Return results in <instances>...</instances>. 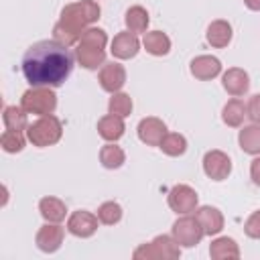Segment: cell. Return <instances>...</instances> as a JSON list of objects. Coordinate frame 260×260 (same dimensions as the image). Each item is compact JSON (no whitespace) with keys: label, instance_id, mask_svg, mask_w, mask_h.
<instances>
[{"label":"cell","instance_id":"3957f363","mask_svg":"<svg viewBox=\"0 0 260 260\" xmlns=\"http://www.w3.org/2000/svg\"><path fill=\"white\" fill-rule=\"evenodd\" d=\"M100 14H102V8L95 0H77V2L63 6L59 20L63 24H67L69 28L83 32L87 26H91L93 22L100 20Z\"/></svg>","mask_w":260,"mask_h":260},{"label":"cell","instance_id":"e575fe53","mask_svg":"<svg viewBox=\"0 0 260 260\" xmlns=\"http://www.w3.org/2000/svg\"><path fill=\"white\" fill-rule=\"evenodd\" d=\"M246 114L254 124H260V93H254L246 104Z\"/></svg>","mask_w":260,"mask_h":260},{"label":"cell","instance_id":"44dd1931","mask_svg":"<svg viewBox=\"0 0 260 260\" xmlns=\"http://www.w3.org/2000/svg\"><path fill=\"white\" fill-rule=\"evenodd\" d=\"M209 256L213 260H236V258H240V246L236 244L234 238L219 236V238L211 240V244H209Z\"/></svg>","mask_w":260,"mask_h":260},{"label":"cell","instance_id":"7c38bea8","mask_svg":"<svg viewBox=\"0 0 260 260\" xmlns=\"http://www.w3.org/2000/svg\"><path fill=\"white\" fill-rule=\"evenodd\" d=\"M140 41L134 32L130 30H122L118 35H114V39L110 41V53L114 59H120V61H126V59H134L140 51Z\"/></svg>","mask_w":260,"mask_h":260},{"label":"cell","instance_id":"d6a6232c","mask_svg":"<svg viewBox=\"0 0 260 260\" xmlns=\"http://www.w3.org/2000/svg\"><path fill=\"white\" fill-rule=\"evenodd\" d=\"M244 232H246L248 238L260 240V209H256V211H252L248 215V219L244 223Z\"/></svg>","mask_w":260,"mask_h":260},{"label":"cell","instance_id":"8992f818","mask_svg":"<svg viewBox=\"0 0 260 260\" xmlns=\"http://www.w3.org/2000/svg\"><path fill=\"white\" fill-rule=\"evenodd\" d=\"M171 236L179 242L181 248H193V246H197V244L201 242V238L205 236V232H203L199 219H197L195 215L187 213V215H181V217L173 223Z\"/></svg>","mask_w":260,"mask_h":260},{"label":"cell","instance_id":"5bb4252c","mask_svg":"<svg viewBox=\"0 0 260 260\" xmlns=\"http://www.w3.org/2000/svg\"><path fill=\"white\" fill-rule=\"evenodd\" d=\"M221 85L232 98H242L250 89V75L242 67H230L221 73Z\"/></svg>","mask_w":260,"mask_h":260},{"label":"cell","instance_id":"d4e9b609","mask_svg":"<svg viewBox=\"0 0 260 260\" xmlns=\"http://www.w3.org/2000/svg\"><path fill=\"white\" fill-rule=\"evenodd\" d=\"M100 162H102L104 169H110V171L120 169L126 162V152L116 142H108L100 148Z\"/></svg>","mask_w":260,"mask_h":260},{"label":"cell","instance_id":"ac0fdd59","mask_svg":"<svg viewBox=\"0 0 260 260\" xmlns=\"http://www.w3.org/2000/svg\"><path fill=\"white\" fill-rule=\"evenodd\" d=\"M124 132H126V124H124V118H120V116L106 114L98 120V134L108 142L120 140L124 136Z\"/></svg>","mask_w":260,"mask_h":260},{"label":"cell","instance_id":"1f68e13d","mask_svg":"<svg viewBox=\"0 0 260 260\" xmlns=\"http://www.w3.org/2000/svg\"><path fill=\"white\" fill-rule=\"evenodd\" d=\"M53 39H55L57 43L65 45V47H73V45H77V41L81 39V32H77V30L69 28L67 24H63L61 20H57L55 26H53Z\"/></svg>","mask_w":260,"mask_h":260},{"label":"cell","instance_id":"83f0119b","mask_svg":"<svg viewBox=\"0 0 260 260\" xmlns=\"http://www.w3.org/2000/svg\"><path fill=\"white\" fill-rule=\"evenodd\" d=\"M26 134L22 130H4L2 136H0V146L4 152L8 154H16V152H22V148L26 146Z\"/></svg>","mask_w":260,"mask_h":260},{"label":"cell","instance_id":"ffe728a7","mask_svg":"<svg viewBox=\"0 0 260 260\" xmlns=\"http://www.w3.org/2000/svg\"><path fill=\"white\" fill-rule=\"evenodd\" d=\"M142 47L152 57H165L171 51V39L162 30H146L142 37Z\"/></svg>","mask_w":260,"mask_h":260},{"label":"cell","instance_id":"8d00e7d4","mask_svg":"<svg viewBox=\"0 0 260 260\" xmlns=\"http://www.w3.org/2000/svg\"><path fill=\"white\" fill-rule=\"evenodd\" d=\"M246 8L248 10H254V12H260V0H244Z\"/></svg>","mask_w":260,"mask_h":260},{"label":"cell","instance_id":"30bf717a","mask_svg":"<svg viewBox=\"0 0 260 260\" xmlns=\"http://www.w3.org/2000/svg\"><path fill=\"white\" fill-rule=\"evenodd\" d=\"M98 81H100L102 89L108 91V93L122 91V87L126 85V67H124L122 63H118V61L104 63V65L100 67Z\"/></svg>","mask_w":260,"mask_h":260},{"label":"cell","instance_id":"6da1fadb","mask_svg":"<svg viewBox=\"0 0 260 260\" xmlns=\"http://www.w3.org/2000/svg\"><path fill=\"white\" fill-rule=\"evenodd\" d=\"M75 65V55L69 47L57 43L55 39H45L32 43L22 57V75L30 85L61 87L71 75Z\"/></svg>","mask_w":260,"mask_h":260},{"label":"cell","instance_id":"f1b7e54d","mask_svg":"<svg viewBox=\"0 0 260 260\" xmlns=\"http://www.w3.org/2000/svg\"><path fill=\"white\" fill-rule=\"evenodd\" d=\"M158 148L167 156H183L187 152V138L179 132H167L162 142L158 144Z\"/></svg>","mask_w":260,"mask_h":260},{"label":"cell","instance_id":"cb8c5ba5","mask_svg":"<svg viewBox=\"0 0 260 260\" xmlns=\"http://www.w3.org/2000/svg\"><path fill=\"white\" fill-rule=\"evenodd\" d=\"M246 116H248V114H246V104H244L240 98L228 100V104H225L223 110H221V120H223V124L230 126V128H242Z\"/></svg>","mask_w":260,"mask_h":260},{"label":"cell","instance_id":"f546056e","mask_svg":"<svg viewBox=\"0 0 260 260\" xmlns=\"http://www.w3.org/2000/svg\"><path fill=\"white\" fill-rule=\"evenodd\" d=\"M132 108H134V102L128 93L124 91H116L112 93L110 102H108V114H114V116H120V118H126L132 114Z\"/></svg>","mask_w":260,"mask_h":260},{"label":"cell","instance_id":"277c9868","mask_svg":"<svg viewBox=\"0 0 260 260\" xmlns=\"http://www.w3.org/2000/svg\"><path fill=\"white\" fill-rule=\"evenodd\" d=\"M61 136H63V124L55 114L39 116L26 128V138L37 148H47V146L57 144L61 140Z\"/></svg>","mask_w":260,"mask_h":260},{"label":"cell","instance_id":"2e32d148","mask_svg":"<svg viewBox=\"0 0 260 260\" xmlns=\"http://www.w3.org/2000/svg\"><path fill=\"white\" fill-rule=\"evenodd\" d=\"M195 217L199 219L205 236H217L223 225H225V219H223V213L213 207V205H199L195 209Z\"/></svg>","mask_w":260,"mask_h":260},{"label":"cell","instance_id":"e0dca14e","mask_svg":"<svg viewBox=\"0 0 260 260\" xmlns=\"http://www.w3.org/2000/svg\"><path fill=\"white\" fill-rule=\"evenodd\" d=\"M232 37H234V28L223 18L211 20L209 26H207V30H205V39H207V43L213 49H225L232 43Z\"/></svg>","mask_w":260,"mask_h":260},{"label":"cell","instance_id":"4316f807","mask_svg":"<svg viewBox=\"0 0 260 260\" xmlns=\"http://www.w3.org/2000/svg\"><path fill=\"white\" fill-rule=\"evenodd\" d=\"M2 122L8 130H22L28 128V114L22 110V106H6L2 112Z\"/></svg>","mask_w":260,"mask_h":260},{"label":"cell","instance_id":"4dcf8cb0","mask_svg":"<svg viewBox=\"0 0 260 260\" xmlns=\"http://www.w3.org/2000/svg\"><path fill=\"white\" fill-rule=\"evenodd\" d=\"M122 205L118 201H104L100 207H98V219L100 223L104 225H116L120 219H122Z\"/></svg>","mask_w":260,"mask_h":260},{"label":"cell","instance_id":"603a6c76","mask_svg":"<svg viewBox=\"0 0 260 260\" xmlns=\"http://www.w3.org/2000/svg\"><path fill=\"white\" fill-rule=\"evenodd\" d=\"M238 144L246 154L258 156L260 154V124H248L242 126L240 134H238Z\"/></svg>","mask_w":260,"mask_h":260},{"label":"cell","instance_id":"d6986e66","mask_svg":"<svg viewBox=\"0 0 260 260\" xmlns=\"http://www.w3.org/2000/svg\"><path fill=\"white\" fill-rule=\"evenodd\" d=\"M39 213L43 215L45 221H51V223H61L65 217H67V205L65 201H61L59 197H53V195H47L39 201Z\"/></svg>","mask_w":260,"mask_h":260},{"label":"cell","instance_id":"484cf974","mask_svg":"<svg viewBox=\"0 0 260 260\" xmlns=\"http://www.w3.org/2000/svg\"><path fill=\"white\" fill-rule=\"evenodd\" d=\"M152 246L158 254V260H177L181 256V246L173 236L160 234L152 240Z\"/></svg>","mask_w":260,"mask_h":260},{"label":"cell","instance_id":"7402d4cb","mask_svg":"<svg viewBox=\"0 0 260 260\" xmlns=\"http://www.w3.org/2000/svg\"><path fill=\"white\" fill-rule=\"evenodd\" d=\"M124 22H126V30L134 32V35H140V32H146L148 24H150V16H148V10L140 4H134L126 10L124 14Z\"/></svg>","mask_w":260,"mask_h":260},{"label":"cell","instance_id":"836d02e7","mask_svg":"<svg viewBox=\"0 0 260 260\" xmlns=\"http://www.w3.org/2000/svg\"><path fill=\"white\" fill-rule=\"evenodd\" d=\"M132 258H134V260H158V254H156L152 242H148V244H140V246L132 252Z\"/></svg>","mask_w":260,"mask_h":260},{"label":"cell","instance_id":"9a60e30c","mask_svg":"<svg viewBox=\"0 0 260 260\" xmlns=\"http://www.w3.org/2000/svg\"><path fill=\"white\" fill-rule=\"evenodd\" d=\"M189 71L199 81L215 79L221 73V61L213 55H199L189 63Z\"/></svg>","mask_w":260,"mask_h":260},{"label":"cell","instance_id":"ba28073f","mask_svg":"<svg viewBox=\"0 0 260 260\" xmlns=\"http://www.w3.org/2000/svg\"><path fill=\"white\" fill-rule=\"evenodd\" d=\"M203 173L211 181H225L232 175V158L223 150H207L203 154Z\"/></svg>","mask_w":260,"mask_h":260},{"label":"cell","instance_id":"5b68a950","mask_svg":"<svg viewBox=\"0 0 260 260\" xmlns=\"http://www.w3.org/2000/svg\"><path fill=\"white\" fill-rule=\"evenodd\" d=\"M20 106L26 114H35V116H47V114H55L57 108V93L53 91V87H45V85H30V89H26L20 98Z\"/></svg>","mask_w":260,"mask_h":260},{"label":"cell","instance_id":"d590c367","mask_svg":"<svg viewBox=\"0 0 260 260\" xmlns=\"http://www.w3.org/2000/svg\"><path fill=\"white\" fill-rule=\"evenodd\" d=\"M250 177H252L254 185H258V187H260V154L250 162Z\"/></svg>","mask_w":260,"mask_h":260},{"label":"cell","instance_id":"9c48e42d","mask_svg":"<svg viewBox=\"0 0 260 260\" xmlns=\"http://www.w3.org/2000/svg\"><path fill=\"white\" fill-rule=\"evenodd\" d=\"M100 219L87 209H77L67 217V232L75 238H91L98 232Z\"/></svg>","mask_w":260,"mask_h":260},{"label":"cell","instance_id":"8fae6325","mask_svg":"<svg viewBox=\"0 0 260 260\" xmlns=\"http://www.w3.org/2000/svg\"><path fill=\"white\" fill-rule=\"evenodd\" d=\"M63 238H65V228H63L61 223H51V221H47V223H43V225L39 228V232H37V236H35V244H37V248H39L41 252L53 254V252H57V250L61 248Z\"/></svg>","mask_w":260,"mask_h":260},{"label":"cell","instance_id":"4fadbf2b","mask_svg":"<svg viewBox=\"0 0 260 260\" xmlns=\"http://www.w3.org/2000/svg\"><path fill=\"white\" fill-rule=\"evenodd\" d=\"M136 132H138L140 142H144L146 146H158L169 130H167V124H165L160 118H156V116H146V118H142V120L138 122Z\"/></svg>","mask_w":260,"mask_h":260},{"label":"cell","instance_id":"52a82bcc","mask_svg":"<svg viewBox=\"0 0 260 260\" xmlns=\"http://www.w3.org/2000/svg\"><path fill=\"white\" fill-rule=\"evenodd\" d=\"M167 203L177 215H187V213H195V209L199 207V195L193 187L179 183V185L171 187V191L167 195Z\"/></svg>","mask_w":260,"mask_h":260},{"label":"cell","instance_id":"7a4b0ae2","mask_svg":"<svg viewBox=\"0 0 260 260\" xmlns=\"http://www.w3.org/2000/svg\"><path fill=\"white\" fill-rule=\"evenodd\" d=\"M108 32L100 26H87L75 45V61L89 71H95L106 63Z\"/></svg>","mask_w":260,"mask_h":260}]
</instances>
